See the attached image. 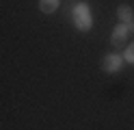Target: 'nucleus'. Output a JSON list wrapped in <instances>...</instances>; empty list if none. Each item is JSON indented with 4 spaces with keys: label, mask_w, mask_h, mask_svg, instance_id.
Here are the masks:
<instances>
[{
    "label": "nucleus",
    "mask_w": 134,
    "mask_h": 130,
    "mask_svg": "<svg viewBox=\"0 0 134 130\" xmlns=\"http://www.w3.org/2000/svg\"><path fill=\"white\" fill-rule=\"evenodd\" d=\"M74 24H76L78 30H85V33L91 28V24H93V20H91V11H89V7L85 2L76 4V9H74Z\"/></svg>",
    "instance_id": "obj_1"
},
{
    "label": "nucleus",
    "mask_w": 134,
    "mask_h": 130,
    "mask_svg": "<svg viewBox=\"0 0 134 130\" xmlns=\"http://www.w3.org/2000/svg\"><path fill=\"white\" fill-rule=\"evenodd\" d=\"M123 67V59L119 56V54H106L104 59H102V69L104 72H119V69Z\"/></svg>",
    "instance_id": "obj_2"
},
{
    "label": "nucleus",
    "mask_w": 134,
    "mask_h": 130,
    "mask_svg": "<svg viewBox=\"0 0 134 130\" xmlns=\"http://www.w3.org/2000/svg\"><path fill=\"white\" fill-rule=\"evenodd\" d=\"M128 26L125 24H117L115 28H113V35H110V43L115 48H121L123 43H125V37H128Z\"/></svg>",
    "instance_id": "obj_3"
},
{
    "label": "nucleus",
    "mask_w": 134,
    "mask_h": 130,
    "mask_svg": "<svg viewBox=\"0 0 134 130\" xmlns=\"http://www.w3.org/2000/svg\"><path fill=\"white\" fill-rule=\"evenodd\" d=\"M117 15H119V20H121L125 26H134V13H132V7H130V4H119Z\"/></svg>",
    "instance_id": "obj_4"
},
{
    "label": "nucleus",
    "mask_w": 134,
    "mask_h": 130,
    "mask_svg": "<svg viewBox=\"0 0 134 130\" xmlns=\"http://www.w3.org/2000/svg\"><path fill=\"white\" fill-rule=\"evenodd\" d=\"M39 9L41 13H54L58 9V0H39Z\"/></svg>",
    "instance_id": "obj_5"
},
{
    "label": "nucleus",
    "mask_w": 134,
    "mask_h": 130,
    "mask_svg": "<svg viewBox=\"0 0 134 130\" xmlns=\"http://www.w3.org/2000/svg\"><path fill=\"white\" fill-rule=\"evenodd\" d=\"M125 61H130V63H134V43H130V46L125 48Z\"/></svg>",
    "instance_id": "obj_6"
}]
</instances>
